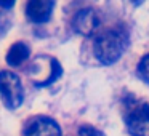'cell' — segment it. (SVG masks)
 Wrapping results in <instances>:
<instances>
[{"instance_id": "obj_1", "label": "cell", "mask_w": 149, "mask_h": 136, "mask_svg": "<svg viewBox=\"0 0 149 136\" xmlns=\"http://www.w3.org/2000/svg\"><path fill=\"white\" fill-rule=\"evenodd\" d=\"M128 45V34L123 27L104 31L95 40V56L101 64H114L123 55Z\"/></svg>"}, {"instance_id": "obj_2", "label": "cell", "mask_w": 149, "mask_h": 136, "mask_svg": "<svg viewBox=\"0 0 149 136\" xmlns=\"http://www.w3.org/2000/svg\"><path fill=\"white\" fill-rule=\"evenodd\" d=\"M0 96L8 109H16L23 104V85L15 72L0 71Z\"/></svg>"}, {"instance_id": "obj_3", "label": "cell", "mask_w": 149, "mask_h": 136, "mask_svg": "<svg viewBox=\"0 0 149 136\" xmlns=\"http://www.w3.org/2000/svg\"><path fill=\"white\" fill-rule=\"evenodd\" d=\"M125 123H127L130 135L149 136V104L132 103L128 110H127Z\"/></svg>"}, {"instance_id": "obj_4", "label": "cell", "mask_w": 149, "mask_h": 136, "mask_svg": "<svg viewBox=\"0 0 149 136\" xmlns=\"http://www.w3.org/2000/svg\"><path fill=\"white\" fill-rule=\"evenodd\" d=\"M98 24H100V19H98V15L93 8H84V10H79L75 13L74 19H72V27L77 34L80 35H93L95 31L98 29Z\"/></svg>"}, {"instance_id": "obj_5", "label": "cell", "mask_w": 149, "mask_h": 136, "mask_svg": "<svg viewBox=\"0 0 149 136\" xmlns=\"http://www.w3.org/2000/svg\"><path fill=\"white\" fill-rule=\"evenodd\" d=\"M24 136H61V128L53 119L39 115L27 123Z\"/></svg>"}, {"instance_id": "obj_6", "label": "cell", "mask_w": 149, "mask_h": 136, "mask_svg": "<svg viewBox=\"0 0 149 136\" xmlns=\"http://www.w3.org/2000/svg\"><path fill=\"white\" fill-rule=\"evenodd\" d=\"M53 7L55 3L52 0H32L26 7V15L32 23H47L52 16Z\"/></svg>"}, {"instance_id": "obj_7", "label": "cell", "mask_w": 149, "mask_h": 136, "mask_svg": "<svg viewBox=\"0 0 149 136\" xmlns=\"http://www.w3.org/2000/svg\"><path fill=\"white\" fill-rule=\"evenodd\" d=\"M29 55H31L29 46H27L24 42H16V43H13V45L10 46V50H8L5 59H7V62L10 66L16 67V66L23 64V62L29 58Z\"/></svg>"}, {"instance_id": "obj_8", "label": "cell", "mask_w": 149, "mask_h": 136, "mask_svg": "<svg viewBox=\"0 0 149 136\" xmlns=\"http://www.w3.org/2000/svg\"><path fill=\"white\" fill-rule=\"evenodd\" d=\"M138 77L144 82L146 85H149V53L141 58L138 64Z\"/></svg>"}, {"instance_id": "obj_9", "label": "cell", "mask_w": 149, "mask_h": 136, "mask_svg": "<svg viewBox=\"0 0 149 136\" xmlns=\"http://www.w3.org/2000/svg\"><path fill=\"white\" fill-rule=\"evenodd\" d=\"M79 136H104V135L100 130L93 128V126H90V125H85L79 130Z\"/></svg>"}, {"instance_id": "obj_10", "label": "cell", "mask_w": 149, "mask_h": 136, "mask_svg": "<svg viewBox=\"0 0 149 136\" xmlns=\"http://www.w3.org/2000/svg\"><path fill=\"white\" fill-rule=\"evenodd\" d=\"M0 7L2 8H11L13 7V2H8V3L7 2H0Z\"/></svg>"}]
</instances>
